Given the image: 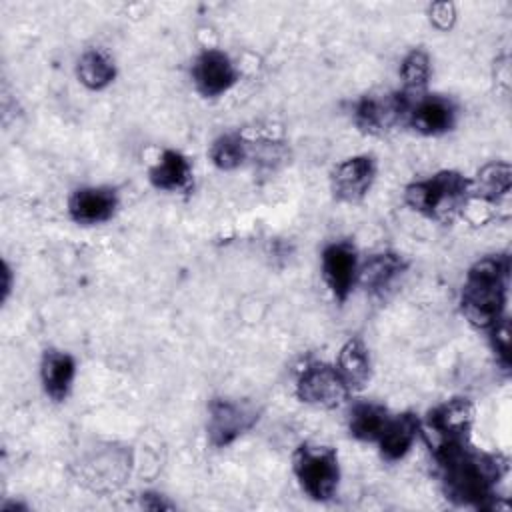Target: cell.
Returning <instances> with one entry per match:
<instances>
[{
    "label": "cell",
    "instance_id": "cell-1",
    "mask_svg": "<svg viewBox=\"0 0 512 512\" xmlns=\"http://www.w3.org/2000/svg\"><path fill=\"white\" fill-rule=\"evenodd\" d=\"M432 452L448 500L458 506L496 508V484L506 470L498 456L470 448L468 440Z\"/></svg>",
    "mask_w": 512,
    "mask_h": 512
},
{
    "label": "cell",
    "instance_id": "cell-2",
    "mask_svg": "<svg viewBox=\"0 0 512 512\" xmlns=\"http://www.w3.org/2000/svg\"><path fill=\"white\" fill-rule=\"evenodd\" d=\"M510 278V258L496 254L478 260L466 274L460 308L470 324L490 330L502 320Z\"/></svg>",
    "mask_w": 512,
    "mask_h": 512
},
{
    "label": "cell",
    "instance_id": "cell-3",
    "mask_svg": "<svg viewBox=\"0 0 512 512\" xmlns=\"http://www.w3.org/2000/svg\"><path fill=\"white\" fill-rule=\"evenodd\" d=\"M470 198V180L456 170H442L406 186V204L434 220H448Z\"/></svg>",
    "mask_w": 512,
    "mask_h": 512
},
{
    "label": "cell",
    "instance_id": "cell-4",
    "mask_svg": "<svg viewBox=\"0 0 512 512\" xmlns=\"http://www.w3.org/2000/svg\"><path fill=\"white\" fill-rule=\"evenodd\" d=\"M292 468L300 488L316 502L334 496L340 482L338 454L332 446L304 442L292 456Z\"/></svg>",
    "mask_w": 512,
    "mask_h": 512
},
{
    "label": "cell",
    "instance_id": "cell-5",
    "mask_svg": "<svg viewBox=\"0 0 512 512\" xmlns=\"http://www.w3.org/2000/svg\"><path fill=\"white\" fill-rule=\"evenodd\" d=\"M414 96L402 92L362 96L354 108V124L366 134H384L408 118Z\"/></svg>",
    "mask_w": 512,
    "mask_h": 512
},
{
    "label": "cell",
    "instance_id": "cell-6",
    "mask_svg": "<svg viewBox=\"0 0 512 512\" xmlns=\"http://www.w3.org/2000/svg\"><path fill=\"white\" fill-rule=\"evenodd\" d=\"M350 390L336 366L326 362L306 364L296 378V396L318 408H338Z\"/></svg>",
    "mask_w": 512,
    "mask_h": 512
},
{
    "label": "cell",
    "instance_id": "cell-7",
    "mask_svg": "<svg viewBox=\"0 0 512 512\" xmlns=\"http://www.w3.org/2000/svg\"><path fill=\"white\" fill-rule=\"evenodd\" d=\"M474 408L466 398H452L428 412L424 430L432 438V450L466 442L472 426Z\"/></svg>",
    "mask_w": 512,
    "mask_h": 512
},
{
    "label": "cell",
    "instance_id": "cell-8",
    "mask_svg": "<svg viewBox=\"0 0 512 512\" xmlns=\"http://www.w3.org/2000/svg\"><path fill=\"white\" fill-rule=\"evenodd\" d=\"M258 420L256 412L242 402L216 398L208 406V440L216 448H224L240 438Z\"/></svg>",
    "mask_w": 512,
    "mask_h": 512
},
{
    "label": "cell",
    "instance_id": "cell-9",
    "mask_svg": "<svg viewBox=\"0 0 512 512\" xmlns=\"http://www.w3.org/2000/svg\"><path fill=\"white\" fill-rule=\"evenodd\" d=\"M322 278L334 298L344 302L358 280V254L352 242H332L322 250Z\"/></svg>",
    "mask_w": 512,
    "mask_h": 512
},
{
    "label": "cell",
    "instance_id": "cell-10",
    "mask_svg": "<svg viewBox=\"0 0 512 512\" xmlns=\"http://www.w3.org/2000/svg\"><path fill=\"white\" fill-rule=\"evenodd\" d=\"M238 80V70L222 50L208 48L192 64V82L204 98H216L228 92Z\"/></svg>",
    "mask_w": 512,
    "mask_h": 512
},
{
    "label": "cell",
    "instance_id": "cell-11",
    "mask_svg": "<svg viewBox=\"0 0 512 512\" xmlns=\"http://www.w3.org/2000/svg\"><path fill=\"white\" fill-rule=\"evenodd\" d=\"M376 178L374 158L368 154L352 156L340 162L332 172V194L340 202H360Z\"/></svg>",
    "mask_w": 512,
    "mask_h": 512
},
{
    "label": "cell",
    "instance_id": "cell-12",
    "mask_svg": "<svg viewBox=\"0 0 512 512\" xmlns=\"http://www.w3.org/2000/svg\"><path fill=\"white\" fill-rule=\"evenodd\" d=\"M456 106L450 98L440 94L418 96L408 112V124L424 134V136H438L450 132L456 124Z\"/></svg>",
    "mask_w": 512,
    "mask_h": 512
},
{
    "label": "cell",
    "instance_id": "cell-13",
    "mask_svg": "<svg viewBox=\"0 0 512 512\" xmlns=\"http://www.w3.org/2000/svg\"><path fill=\"white\" fill-rule=\"evenodd\" d=\"M118 208V194L110 186H84L72 192L68 200V214L76 224H102L114 216Z\"/></svg>",
    "mask_w": 512,
    "mask_h": 512
},
{
    "label": "cell",
    "instance_id": "cell-14",
    "mask_svg": "<svg viewBox=\"0 0 512 512\" xmlns=\"http://www.w3.org/2000/svg\"><path fill=\"white\" fill-rule=\"evenodd\" d=\"M406 260L396 252L372 254L362 266H358V282L374 296L388 292L396 280L404 274Z\"/></svg>",
    "mask_w": 512,
    "mask_h": 512
},
{
    "label": "cell",
    "instance_id": "cell-15",
    "mask_svg": "<svg viewBox=\"0 0 512 512\" xmlns=\"http://www.w3.org/2000/svg\"><path fill=\"white\" fill-rule=\"evenodd\" d=\"M420 426L422 424H420L418 416L412 412L390 416L382 434L376 440L380 446L382 458L388 462L402 460L408 454V450L412 448V444L420 432Z\"/></svg>",
    "mask_w": 512,
    "mask_h": 512
},
{
    "label": "cell",
    "instance_id": "cell-16",
    "mask_svg": "<svg viewBox=\"0 0 512 512\" xmlns=\"http://www.w3.org/2000/svg\"><path fill=\"white\" fill-rule=\"evenodd\" d=\"M76 376V360L62 350H46L40 362V380L44 392L54 400L62 402L70 394Z\"/></svg>",
    "mask_w": 512,
    "mask_h": 512
},
{
    "label": "cell",
    "instance_id": "cell-17",
    "mask_svg": "<svg viewBox=\"0 0 512 512\" xmlns=\"http://www.w3.org/2000/svg\"><path fill=\"white\" fill-rule=\"evenodd\" d=\"M150 182L156 190L180 192L192 184V166L178 150H164L158 162L150 168Z\"/></svg>",
    "mask_w": 512,
    "mask_h": 512
},
{
    "label": "cell",
    "instance_id": "cell-18",
    "mask_svg": "<svg viewBox=\"0 0 512 512\" xmlns=\"http://www.w3.org/2000/svg\"><path fill=\"white\" fill-rule=\"evenodd\" d=\"M336 370L346 382L348 390H362L370 380V354L360 338H350L338 352Z\"/></svg>",
    "mask_w": 512,
    "mask_h": 512
},
{
    "label": "cell",
    "instance_id": "cell-19",
    "mask_svg": "<svg viewBox=\"0 0 512 512\" xmlns=\"http://www.w3.org/2000/svg\"><path fill=\"white\" fill-rule=\"evenodd\" d=\"M388 420H390V412L382 404L358 402L350 410L348 430L358 440L376 442Z\"/></svg>",
    "mask_w": 512,
    "mask_h": 512
},
{
    "label": "cell",
    "instance_id": "cell-20",
    "mask_svg": "<svg viewBox=\"0 0 512 512\" xmlns=\"http://www.w3.org/2000/svg\"><path fill=\"white\" fill-rule=\"evenodd\" d=\"M512 186V170L506 162H490L478 170L476 180H470V196L496 202L506 196Z\"/></svg>",
    "mask_w": 512,
    "mask_h": 512
},
{
    "label": "cell",
    "instance_id": "cell-21",
    "mask_svg": "<svg viewBox=\"0 0 512 512\" xmlns=\"http://www.w3.org/2000/svg\"><path fill=\"white\" fill-rule=\"evenodd\" d=\"M76 74L88 90H102L114 82L116 66L108 54L100 50H88L80 56L76 64Z\"/></svg>",
    "mask_w": 512,
    "mask_h": 512
},
{
    "label": "cell",
    "instance_id": "cell-22",
    "mask_svg": "<svg viewBox=\"0 0 512 512\" xmlns=\"http://www.w3.org/2000/svg\"><path fill=\"white\" fill-rule=\"evenodd\" d=\"M248 154V146L244 138L236 132H228L218 136L210 146V160L220 170H234L238 168Z\"/></svg>",
    "mask_w": 512,
    "mask_h": 512
},
{
    "label": "cell",
    "instance_id": "cell-23",
    "mask_svg": "<svg viewBox=\"0 0 512 512\" xmlns=\"http://www.w3.org/2000/svg\"><path fill=\"white\" fill-rule=\"evenodd\" d=\"M400 78L404 82V92L416 96L426 88L430 78V58L424 50H410L400 64Z\"/></svg>",
    "mask_w": 512,
    "mask_h": 512
},
{
    "label": "cell",
    "instance_id": "cell-24",
    "mask_svg": "<svg viewBox=\"0 0 512 512\" xmlns=\"http://www.w3.org/2000/svg\"><path fill=\"white\" fill-rule=\"evenodd\" d=\"M490 334H492V346H494V352H496L500 364L504 368H508V364H510V330H508L506 316L490 328Z\"/></svg>",
    "mask_w": 512,
    "mask_h": 512
},
{
    "label": "cell",
    "instance_id": "cell-25",
    "mask_svg": "<svg viewBox=\"0 0 512 512\" xmlns=\"http://www.w3.org/2000/svg\"><path fill=\"white\" fill-rule=\"evenodd\" d=\"M430 22L438 30H450L456 22V10L452 2H436L430 6Z\"/></svg>",
    "mask_w": 512,
    "mask_h": 512
},
{
    "label": "cell",
    "instance_id": "cell-26",
    "mask_svg": "<svg viewBox=\"0 0 512 512\" xmlns=\"http://www.w3.org/2000/svg\"><path fill=\"white\" fill-rule=\"evenodd\" d=\"M142 506L148 508V510H168V508H174L172 502L164 500V496L156 494V492L142 494Z\"/></svg>",
    "mask_w": 512,
    "mask_h": 512
},
{
    "label": "cell",
    "instance_id": "cell-27",
    "mask_svg": "<svg viewBox=\"0 0 512 512\" xmlns=\"http://www.w3.org/2000/svg\"><path fill=\"white\" fill-rule=\"evenodd\" d=\"M4 300H6V296H8V292H10V268L8 266H4Z\"/></svg>",
    "mask_w": 512,
    "mask_h": 512
}]
</instances>
